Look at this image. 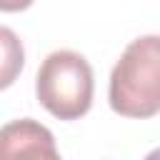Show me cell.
Here are the masks:
<instances>
[{"label":"cell","instance_id":"cell-5","mask_svg":"<svg viewBox=\"0 0 160 160\" xmlns=\"http://www.w3.org/2000/svg\"><path fill=\"white\" fill-rule=\"evenodd\" d=\"M35 0H0V10L2 12H18V10H25L30 8Z\"/></svg>","mask_w":160,"mask_h":160},{"label":"cell","instance_id":"cell-2","mask_svg":"<svg viewBox=\"0 0 160 160\" xmlns=\"http://www.w3.org/2000/svg\"><path fill=\"white\" fill-rule=\"evenodd\" d=\"M95 78L85 55L75 50H52L38 68L35 95L58 120H78L92 105Z\"/></svg>","mask_w":160,"mask_h":160},{"label":"cell","instance_id":"cell-6","mask_svg":"<svg viewBox=\"0 0 160 160\" xmlns=\"http://www.w3.org/2000/svg\"><path fill=\"white\" fill-rule=\"evenodd\" d=\"M142 160H160V148H155V150H150Z\"/></svg>","mask_w":160,"mask_h":160},{"label":"cell","instance_id":"cell-4","mask_svg":"<svg viewBox=\"0 0 160 160\" xmlns=\"http://www.w3.org/2000/svg\"><path fill=\"white\" fill-rule=\"evenodd\" d=\"M0 45H2V80H0V85L8 88V85H12L15 75L22 70L25 52H22V42L18 40V35L10 28L0 30Z\"/></svg>","mask_w":160,"mask_h":160},{"label":"cell","instance_id":"cell-3","mask_svg":"<svg viewBox=\"0 0 160 160\" xmlns=\"http://www.w3.org/2000/svg\"><path fill=\"white\" fill-rule=\"evenodd\" d=\"M0 160H62L55 135L32 118H18L0 130Z\"/></svg>","mask_w":160,"mask_h":160},{"label":"cell","instance_id":"cell-1","mask_svg":"<svg viewBox=\"0 0 160 160\" xmlns=\"http://www.w3.org/2000/svg\"><path fill=\"white\" fill-rule=\"evenodd\" d=\"M108 100L122 118L145 120L160 112V35H140L122 50L110 72Z\"/></svg>","mask_w":160,"mask_h":160}]
</instances>
